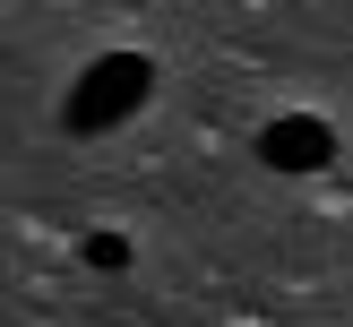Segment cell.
I'll return each instance as SVG.
<instances>
[{
    "label": "cell",
    "instance_id": "cell-1",
    "mask_svg": "<svg viewBox=\"0 0 353 327\" xmlns=\"http://www.w3.org/2000/svg\"><path fill=\"white\" fill-rule=\"evenodd\" d=\"M147 86H155V69L138 61V52H103V61L78 69V86H69V129H78V138L121 129V120L147 103Z\"/></svg>",
    "mask_w": 353,
    "mask_h": 327
},
{
    "label": "cell",
    "instance_id": "cell-2",
    "mask_svg": "<svg viewBox=\"0 0 353 327\" xmlns=\"http://www.w3.org/2000/svg\"><path fill=\"white\" fill-rule=\"evenodd\" d=\"M259 155H268L276 172H319L327 155H336V138H327L319 112H276L268 129H259Z\"/></svg>",
    "mask_w": 353,
    "mask_h": 327
},
{
    "label": "cell",
    "instance_id": "cell-3",
    "mask_svg": "<svg viewBox=\"0 0 353 327\" xmlns=\"http://www.w3.org/2000/svg\"><path fill=\"white\" fill-rule=\"evenodd\" d=\"M86 258H95V267H121V258H130V241H121V233H95V241H86Z\"/></svg>",
    "mask_w": 353,
    "mask_h": 327
}]
</instances>
